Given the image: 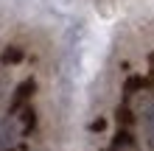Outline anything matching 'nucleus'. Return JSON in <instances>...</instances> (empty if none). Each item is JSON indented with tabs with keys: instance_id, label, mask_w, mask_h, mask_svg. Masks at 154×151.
Segmentation results:
<instances>
[{
	"instance_id": "1",
	"label": "nucleus",
	"mask_w": 154,
	"mask_h": 151,
	"mask_svg": "<svg viewBox=\"0 0 154 151\" xmlns=\"http://www.w3.org/2000/svg\"><path fill=\"white\" fill-rule=\"evenodd\" d=\"M34 92H37V81H34V78H25V81L14 90V95H11V112H20L23 106H28Z\"/></svg>"
},
{
	"instance_id": "2",
	"label": "nucleus",
	"mask_w": 154,
	"mask_h": 151,
	"mask_svg": "<svg viewBox=\"0 0 154 151\" xmlns=\"http://www.w3.org/2000/svg\"><path fill=\"white\" fill-rule=\"evenodd\" d=\"M132 146H134V140H132V134H129V129L121 126V129H118V134H115V140H112V148L121 151V148H132Z\"/></svg>"
},
{
	"instance_id": "3",
	"label": "nucleus",
	"mask_w": 154,
	"mask_h": 151,
	"mask_svg": "<svg viewBox=\"0 0 154 151\" xmlns=\"http://www.w3.org/2000/svg\"><path fill=\"white\" fill-rule=\"evenodd\" d=\"M20 120H23V131L31 134L34 126H37V112H34L31 106H23V109H20Z\"/></svg>"
},
{
	"instance_id": "4",
	"label": "nucleus",
	"mask_w": 154,
	"mask_h": 151,
	"mask_svg": "<svg viewBox=\"0 0 154 151\" xmlns=\"http://www.w3.org/2000/svg\"><path fill=\"white\" fill-rule=\"evenodd\" d=\"M0 62H3V65H20L23 62V50L17 45H8L3 53H0Z\"/></svg>"
},
{
	"instance_id": "5",
	"label": "nucleus",
	"mask_w": 154,
	"mask_h": 151,
	"mask_svg": "<svg viewBox=\"0 0 154 151\" xmlns=\"http://www.w3.org/2000/svg\"><path fill=\"white\" fill-rule=\"evenodd\" d=\"M146 140H149V148L154 151V106L146 109Z\"/></svg>"
},
{
	"instance_id": "6",
	"label": "nucleus",
	"mask_w": 154,
	"mask_h": 151,
	"mask_svg": "<svg viewBox=\"0 0 154 151\" xmlns=\"http://www.w3.org/2000/svg\"><path fill=\"white\" fill-rule=\"evenodd\" d=\"M143 87H146V78H140V76H129V78H126V84H123V90H126V95H132V92L143 90Z\"/></svg>"
},
{
	"instance_id": "7",
	"label": "nucleus",
	"mask_w": 154,
	"mask_h": 151,
	"mask_svg": "<svg viewBox=\"0 0 154 151\" xmlns=\"http://www.w3.org/2000/svg\"><path fill=\"white\" fill-rule=\"evenodd\" d=\"M115 118H118V123H121V126H132L134 123V115H132V109L129 106H118V112H115Z\"/></svg>"
},
{
	"instance_id": "8",
	"label": "nucleus",
	"mask_w": 154,
	"mask_h": 151,
	"mask_svg": "<svg viewBox=\"0 0 154 151\" xmlns=\"http://www.w3.org/2000/svg\"><path fill=\"white\" fill-rule=\"evenodd\" d=\"M90 129H93V131H104V129H106V120H104V118H98V120L90 123Z\"/></svg>"
},
{
	"instance_id": "9",
	"label": "nucleus",
	"mask_w": 154,
	"mask_h": 151,
	"mask_svg": "<svg viewBox=\"0 0 154 151\" xmlns=\"http://www.w3.org/2000/svg\"><path fill=\"white\" fill-rule=\"evenodd\" d=\"M6 151H11V148H6Z\"/></svg>"
}]
</instances>
